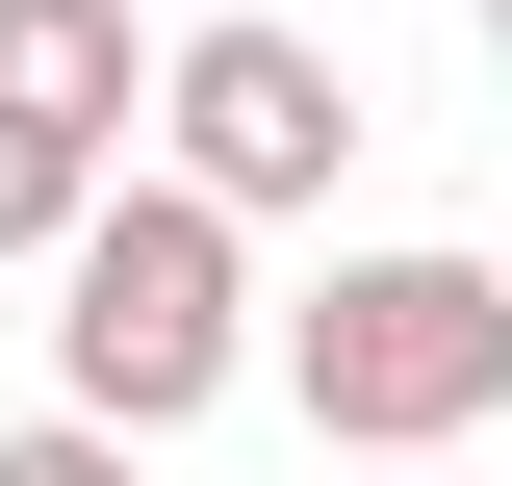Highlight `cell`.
<instances>
[{
	"label": "cell",
	"mask_w": 512,
	"mask_h": 486,
	"mask_svg": "<svg viewBox=\"0 0 512 486\" xmlns=\"http://www.w3.org/2000/svg\"><path fill=\"white\" fill-rule=\"evenodd\" d=\"M282 410L333 435V486H436L461 435L512 410V282L487 256H333L282 307Z\"/></svg>",
	"instance_id": "obj_1"
},
{
	"label": "cell",
	"mask_w": 512,
	"mask_h": 486,
	"mask_svg": "<svg viewBox=\"0 0 512 486\" xmlns=\"http://www.w3.org/2000/svg\"><path fill=\"white\" fill-rule=\"evenodd\" d=\"M256 359H282V333H256V231L180 205V180H128L103 231H77V282H52V410H103L128 461H154V435H205Z\"/></svg>",
	"instance_id": "obj_2"
},
{
	"label": "cell",
	"mask_w": 512,
	"mask_h": 486,
	"mask_svg": "<svg viewBox=\"0 0 512 486\" xmlns=\"http://www.w3.org/2000/svg\"><path fill=\"white\" fill-rule=\"evenodd\" d=\"M154 180L231 205V231H282V205L359 180V77H333V26H282V0H205L180 77H154Z\"/></svg>",
	"instance_id": "obj_3"
},
{
	"label": "cell",
	"mask_w": 512,
	"mask_h": 486,
	"mask_svg": "<svg viewBox=\"0 0 512 486\" xmlns=\"http://www.w3.org/2000/svg\"><path fill=\"white\" fill-rule=\"evenodd\" d=\"M154 77H180V26H128V0H0V128H52V154H103L154 128Z\"/></svg>",
	"instance_id": "obj_4"
},
{
	"label": "cell",
	"mask_w": 512,
	"mask_h": 486,
	"mask_svg": "<svg viewBox=\"0 0 512 486\" xmlns=\"http://www.w3.org/2000/svg\"><path fill=\"white\" fill-rule=\"evenodd\" d=\"M103 154H52V128H0V282H77V231H103Z\"/></svg>",
	"instance_id": "obj_5"
},
{
	"label": "cell",
	"mask_w": 512,
	"mask_h": 486,
	"mask_svg": "<svg viewBox=\"0 0 512 486\" xmlns=\"http://www.w3.org/2000/svg\"><path fill=\"white\" fill-rule=\"evenodd\" d=\"M0 486H128V435H103V410H26V435H0Z\"/></svg>",
	"instance_id": "obj_6"
},
{
	"label": "cell",
	"mask_w": 512,
	"mask_h": 486,
	"mask_svg": "<svg viewBox=\"0 0 512 486\" xmlns=\"http://www.w3.org/2000/svg\"><path fill=\"white\" fill-rule=\"evenodd\" d=\"M461 26H487V52H512V0H461Z\"/></svg>",
	"instance_id": "obj_7"
},
{
	"label": "cell",
	"mask_w": 512,
	"mask_h": 486,
	"mask_svg": "<svg viewBox=\"0 0 512 486\" xmlns=\"http://www.w3.org/2000/svg\"><path fill=\"white\" fill-rule=\"evenodd\" d=\"M487 282H512V205H487Z\"/></svg>",
	"instance_id": "obj_8"
}]
</instances>
